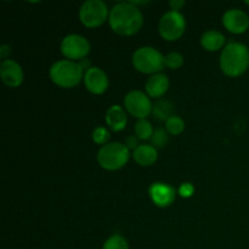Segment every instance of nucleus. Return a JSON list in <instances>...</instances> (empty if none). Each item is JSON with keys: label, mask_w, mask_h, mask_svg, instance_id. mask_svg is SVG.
Masks as SVG:
<instances>
[{"label": "nucleus", "mask_w": 249, "mask_h": 249, "mask_svg": "<svg viewBox=\"0 0 249 249\" xmlns=\"http://www.w3.org/2000/svg\"><path fill=\"white\" fill-rule=\"evenodd\" d=\"M109 26L119 36H134L141 29L143 17L138 6L131 2H118L109 12Z\"/></svg>", "instance_id": "obj_1"}, {"label": "nucleus", "mask_w": 249, "mask_h": 249, "mask_svg": "<svg viewBox=\"0 0 249 249\" xmlns=\"http://www.w3.org/2000/svg\"><path fill=\"white\" fill-rule=\"evenodd\" d=\"M221 71L229 77H238L249 68V49L242 43H230L220 55Z\"/></svg>", "instance_id": "obj_2"}, {"label": "nucleus", "mask_w": 249, "mask_h": 249, "mask_svg": "<svg viewBox=\"0 0 249 249\" xmlns=\"http://www.w3.org/2000/svg\"><path fill=\"white\" fill-rule=\"evenodd\" d=\"M80 63L70 60H61L53 63L50 68V78L56 85L61 88H73L84 79Z\"/></svg>", "instance_id": "obj_3"}, {"label": "nucleus", "mask_w": 249, "mask_h": 249, "mask_svg": "<svg viewBox=\"0 0 249 249\" xmlns=\"http://www.w3.org/2000/svg\"><path fill=\"white\" fill-rule=\"evenodd\" d=\"M129 148L119 142L106 143L97 153V162L106 170H118L128 163Z\"/></svg>", "instance_id": "obj_4"}, {"label": "nucleus", "mask_w": 249, "mask_h": 249, "mask_svg": "<svg viewBox=\"0 0 249 249\" xmlns=\"http://www.w3.org/2000/svg\"><path fill=\"white\" fill-rule=\"evenodd\" d=\"M133 66L146 74H157L164 68V56L151 46H142L133 55Z\"/></svg>", "instance_id": "obj_5"}, {"label": "nucleus", "mask_w": 249, "mask_h": 249, "mask_svg": "<svg viewBox=\"0 0 249 249\" xmlns=\"http://www.w3.org/2000/svg\"><path fill=\"white\" fill-rule=\"evenodd\" d=\"M109 17L108 7L102 0H88L79 10V18L85 27L95 28L105 23Z\"/></svg>", "instance_id": "obj_6"}, {"label": "nucleus", "mask_w": 249, "mask_h": 249, "mask_svg": "<svg viewBox=\"0 0 249 249\" xmlns=\"http://www.w3.org/2000/svg\"><path fill=\"white\" fill-rule=\"evenodd\" d=\"M186 28V21L185 17L179 11L165 12L160 19V34L163 39L168 41H174L181 38Z\"/></svg>", "instance_id": "obj_7"}, {"label": "nucleus", "mask_w": 249, "mask_h": 249, "mask_svg": "<svg viewBox=\"0 0 249 249\" xmlns=\"http://www.w3.org/2000/svg\"><path fill=\"white\" fill-rule=\"evenodd\" d=\"M124 106L126 111L139 119H146V117L152 112L153 105L150 97L142 91L134 90L126 94L124 99Z\"/></svg>", "instance_id": "obj_8"}, {"label": "nucleus", "mask_w": 249, "mask_h": 249, "mask_svg": "<svg viewBox=\"0 0 249 249\" xmlns=\"http://www.w3.org/2000/svg\"><path fill=\"white\" fill-rule=\"evenodd\" d=\"M90 44L88 39L78 34L65 36L61 43V53L70 60H83L89 53Z\"/></svg>", "instance_id": "obj_9"}, {"label": "nucleus", "mask_w": 249, "mask_h": 249, "mask_svg": "<svg viewBox=\"0 0 249 249\" xmlns=\"http://www.w3.org/2000/svg\"><path fill=\"white\" fill-rule=\"evenodd\" d=\"M223 24L229 32L233 34L245 33L249 28V17L240 9H231L224 14Z\"/></svg>", "instance_id": "obj_10"}, {"label": "nucleus", "mask_w": 249, "mask_h": 249, "mask_svg": "<svg viewBox=\"0 0 249 249\" xmlns=\"http://www.w3.org/2000/svg\"><path fill=\"white\" fill-rule=\"evenodd\" d=\"M84 83L91 94H104L108 88V78L104 70L99 67L88 68L84 74Z\"/></svg>", "instance_id": "obj_11"}, {"label": "nucleus", "mask_w": 249, "mask_h": 249, "mask_svg": "<svg viewBox=\"0 0 249 249\" xmlns=\"http://www.w3.org/2000/svg\"><path fill=\"white\" fill-rule=\"evenodd\" d=\"M148 194L153 203L160 208L169 207L175 201V196H177L174 187L168 184H163V182H155L151 185Z\"/></svg>", "instance_id": "obj_12"}, {"label": "nucleus", "mask_w": 249, "mask_h": 249, "mask_svg": "<svg viewBox=\"0 0 249 249\" xmlns=\"http://www.w3.org/2000/svg\"><path fill=\"white\" fill-rule=\"evenodd\" d=\"M1 79L7 87L17 88L23 82V71L22 67L14 60H4L0 65Z\"/></svg>", "instance_id": "obj_13"}, {"label": "nucleus", "mask_w": 249, "mask_h": 249, "mask_svg": "<svg viewBox=\"0 0 249 249\" xmlns=\"http://www.w3.org/2000/svg\"><path fill=\"white\" fill-rule=\"evenodd\" d=\"M145 88L148 96L158 99V97H162L169 89V79L163 73H157L148 78Z\"/></svg>", "instance_id": "obj_14"}, {"label": "nucleus", "mask_w": 249, "mask_h": 249, "mask_svg": "<svg viewBox=\"0 0 249 249\" xmlns=\"http://www.w3.org/2000/svg\"><path fill=\"white\" fill-rule=\"evenodd\" d=\"M107 125L113 131H122L126 126L128 119H126V113L123 107L118 105H113L107 109L106 113Z\"/></svg>", "instance_id": "obj_15"}, {"label": "nucleus", "mask_w": 249, "mask_h": 249, "mask_svg": "<svg viewBox=\"0 0 249 249\" xmlns=\"http://www.w3.org/2000/svg\"><path fill=\"white\" fill-rule=\"evenodd\" d=\"M133 157L138 164L142 165V167H148V165H152L157 160L158 153L156 147H153V146L139 145L134 150Z\"/></svg>", "instance_id": "obj_16"}, {"label": "nucleus", "mask_w": 249, "mask_h": 249, "mask_svg": "<svg viewBox=\"0 0 249 249\" xmlns=\"http://www.w3.org/2000/svg\"><path fill=\"white\" fill-rule=\"evenodd\" d=\"M225 36L219 31H207L201 36V45L208 51H218L225 44Z\"/></svg>", "instance_id": "obj_17"}, {"label": "nucleus", "mask_w": 249, "mask_h": 249, "mask_svg": "<svg viewBox=\"0 0 249 249\" xmlns=\"http://www.w3.org/2000/svg\"><path fill=\"white\" fill-rule=\"evenodd\" d=\"M152 113L156 119L158 121H165L167 122L170 117L173 116V105L172 102L168 100H160L153 105Z\"/></svg>", "instance_id": "obj_18"}, {"label": "nucleus", "mask_w": 249, "mask_h": 249, "mask_svg": "<svg viewBox=\"0 0 249 249\" xmlns=\"http://www.w3.org/2000/svg\"><path fill=\"white\" fill-rule=\"evenodd\" d=\"M135 134L140 140H148L152 138L153 129L147 119H139L135 124Z\"/></svg>", "instance_id": "obj_19"}, {"label": "nucleus", "mask_w": 249, "mask_h": 249, "mask_svg": "<svg viewBox=\"0 0 249 249\" xmlns=\"http://www.w3.org/2000/svg\"><path fill=\"white\" fill-rule=\"evenodd\" d=\"M185 129V122L180 117L172 116L165 122V130L172 135H180Z\"/></svg>", "instance_id": "obj_20"}, {"label": "nucleus", "mask_w": 249, "mask_h": 249, "mask_svg": "<svg viewBox=\"0 0 249 249\" xmlns=\"http://www.w3.org/2000/svg\"><path fill=\"white\" fill-rule=\"evenodd\" d=\"M102 249H129L128 241L121 235H113L107 238Z\"/></svg>", "instance_id": "obj_21"}, {"label": "nucleus", "mask_w": 249, "mask_h": 249, "mask_svg": "<svg viewBox=\"0 0 249 249\" xmlns=\"http://www.w3.org/2000/svg\"><path fill=\"white\" fill-rule=\"evenodd\" d=\"M152 140V146L153 147H158V148H162L167 145L168 142V134L165 131V129L163 128H158L153 131V135L151 138Z\"/></svg>", "instance_id": "obj_22"}, {"label": "nucleus", "mask_w": 249, "mask_h": 249, "mask_svg": "<svg viewBox=\"0 0 249 249\" xmlns=\"http://www.w3.org/2000/svg\"><path fill=\"white\" fill-rule=\"evenodd\" d=\"M164 65L172 70H178L184 65V57L179 53H170L164 56Z\"/></svg>", "instance_id": "obj_23"}, {"label": "nucleus", "mask_w": 249, "mask_h": 249, "mask_svg": "<svg viewBox=\"0 0 249 249\" xmlns=\"http://www.w3.org/2000/svg\"><path fill=\"white\" fill-rule=\"evenodd\" d=\"M109 139V131L104 126H97L94 131H92V140L97 145H106L107 141Z\"/></svg>", "instance_id": "obj_24"}, {"label": "nucleus", "mask_w": 249, "mask_h": 249, "mask_svg": "<svg viewBox=\"0 0 249 249\" xmlns=\"http://www.w3.org/2000/svg\"><path fill=\"white\" fill-rule=\"evenodd\" d=\"M194 191H195L194 185L190 184V182H184V184H181V186L179 187V195L181 197H185V198L191 197L192 195H194Z\"/></svg>", "instance_id": "obj_25"}, {"label": "nucleus", "mask_w": 249, "mask_h": 249, "mask_svg": "<svg viewBox=\"0 0 249 249\" xmlns=\"http://www.w3.org/2000/svg\"><path fill=\"white\" fill-rule=\"evenodd\" d=\"M125 146L128 148H133V150H135L136 147H138V138L136 136H129L128 139L125 140Z\"/></svg>", "instance_id": "obj_26"}, {"label": "nucleus", "mask_w": 249, "mask_h": 249, "mask_svg": "<svg viewBox=\"0 0 249 249\" xmlns=\"http://www.w3.org/2000/svg\"><path fill=\"white\" fill-rule=\"evenodd\" d=\"M169 5L170 7H172L173 11H179V10L185 5V1H182V0H172V1L169 2Z\"/></svg>", "instance_id": "obj_27"}, {"label": "nucleus", "mask_w": 249, "mask_h": 249, "mask_svg": "<svg viewBox=\"0 0 249 249\" xmlns=\"http://www.w3.org/2000/svg\"><path fill=\"white\" fill-rule=\"evenodd\" d=\"M10 53H11V48L9 45H2L0 48V56L2 58H6L7 55H10Z\"/></svg>", "instance_id": "obj_28"}, {"label": "nucleus", "mask_w": 249, "mask_h": 249, "mask_svg": "<svg viewBox=\"0 0 249 249\" xmlns=\"http://www.w3.org/2000/svg\"><path fill=\"white\" fill-rule=\"evenodd\" d=\"M245 2H246V4H247V5H249V0H246Z\"/></svg>", "instance_id": "obj_29"}]
</instances>
